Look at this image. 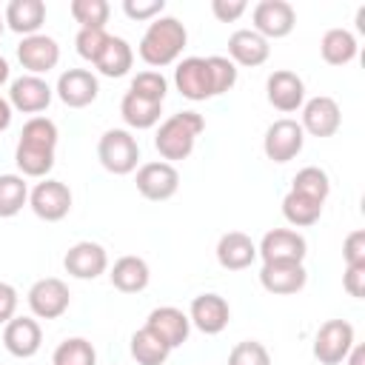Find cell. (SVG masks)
<instances>
[{"instance_id":"cell-32","label":"cell","mask_w":365,"mask_h":365,"mask_svg":"<svg viewBox=\"0 0 365 365\" xmlns=\"http://www.w3.org/2000/svg\"><path fill=\"white\" fill-rule=\"evenodd\" d=\"M291 191H297L302 197H311V200H317V202L325 205V200L331 194V180H328V174L319 165H305V168H299L294 174Z\"/></svg>"},{"instance_id":"cell-26","label":"cell","mask_w":365,"mask_h":365,"mask_svg":"<svg viewBox=\"0 0 365 365\" xmlns=\"http://www.w3.org/2000/svg\"><path fill=\"white\" fill-rule=\"evenodd\" d=\"M131 63H134V48L128 46V40L111 34L108 43H106V48H103V54L97 57L94 68L103 77H125L128 68H131Z\"/></svg>"},{"instance_id":"cell-3","label":"cell","mask_w":365,"mask_h":365,"mask_svg":"<svg viewBox=\"0 0 365 365\" xmlns=\"http://www.w3.org/2000/svg\"><path fill=\"white\" fill-rule=\"evenodd\" d=\"M97 160L108 174H131L140 163V143L128 128H108L97 143Z\"/></svg>"},{"instance_id":"cell-17","label":"cell","mask_w":365,"mask_h":365,"mask_svg":"<svg viewBox=\"0 0 365 365\" xmlns=\"http://www.w3.org/2000/svg\"><path fill=\"white\" fill-rule=\"evenodd\" d=\"M188 319L197 331L214 336V334H222L228 319H231V308L225 302V297L220 294H197L191 299V308H188Z\"/></svg>"},{"instance_id":"cell-49","label":"cell","mask_w":365,"mask_h":365,"mask_svg":"<svg viewBox=\"0 0 365 365\" xmlns=\"http://www.w3.org/2000/svg\"><path fill=\"white\" fill-rule=\"evenodd\" d=\"M3 29H6V20H3V14H0V37H3Z\"/></svg>"},{"instance_id":"cell-38","label":"cell","mask_w":365,"mask_h":365,"mask_svg":"<svg viewBox=\"0 0 365 365\" xmlns=\"http://www.w3.org/2000/svg\"><path fill=\"white\" fill-rule=\"evenodd\" d=\"M205 63H208V74H211V91H214V97L231 91L234 83H237V66H234L228 57H222V54H211V57H205Z\"/></svg>"},{"instance_id":"cell-14","label":"cell","mask_w":365,"mask_h":365,"mask_svg":"<svg viewBox=\"0 0 365 365\" xmlns=\"http://www.w3.org/2000/svg\"><path fill=\"white\" fill-rule=\"evenodd\" d=\"M265 97L277 111L291 114V111L302 108V103H305V83L297 71L277 68L265 80Z\"/></svg>"},{"instance_id":"cell-8","label":"cell","mask_w":365,"mask_h":365,"mask_svg":"<svg viewBox=\"0 0 365 365\" xmlns=\"http://www.w3.org/2000/svg\"><path fill=\"white\" fill-rule=\"evenodd\" d=\"M254 20V31L265 40H279L288 37L297 26V11L291 3L285 0H259L251 11Z\"/></svg>"},{"instance_id":"cell-48","label":"cell","mask_w":365,"mask_h":365,"mask_svg":"<svg viewBox=\"0 0 365 365\" xmlns=\"http://www.w3.org/2000/svg\"><path fill=\"white\" fill-rule=\"evenodd\" d=\"M9 74H11V68H9V60H6L3 54H0V86H3L6 80H9Z\"/></svg>"},{"instance_id":"cell-24","label":"cell","mask_w":365,"mask_h":365,"mask_svg":"<svg viewBox=\"0 0 365 365\" xmlns=\"http://www.w3.org/2000/svg\"><path fill=\"white\" fill-rule=\"evenodd\" d=\"M108 279L117 291L123 294H140L148 288V279H151V271H148V262L143 257H134V254H125L120 257L111 271H108Z\"/></svg>"},{"instance_id":"cell-45","label":"cell","mask_w":365,"mask_h":365,"mask_svg":"<svg viewBox=\"0 0 365 365\" xmlns=\"http://www.w3.org/2000/svg\"><path fill=\"white\" fill-rule=\"evenodd\" d=\"M17 305H20L17 288L11 282H0V325H6L17 314Z\"/></svg>"},{"instance_id":"cell-2","label":"cell","mask_w":365,"mask_h":365,"mask_svg":"<svg viewBox=\"0 0 365 365\" xmlns=\"http://www.w3.org/2000/svg\"><path fill=\"white\" fill-rule=\"evenodd\" d=\"M205 128V120L202 114L197 111H177L171 117H165L154 134V148L160 151V157L165 163H177V160H188L194 145H197V137L202 134Z\"/></svg>"},{"instance_id":"cell-19","label":"cell","mask_w":365,"mask_h":365,"mask_svg":"<svg viewBox=\"0 0 365 365\" xmlns=\"http://www.w3.org/2000/svg\"><path fill=\"white\" fill-rule=\"evenodd\" d=\"M308 282V271L302 262H262L259 285L274 297H291L302 291Z\"/></svg>"},{"instance_id":"cell-36","label":"cell","mask_w":365,"mask_h":365,"mask_svg":"<svg viewBox=\"0 0 365 365\" xmlns=\"http://www.w3.org/2000/svg\"><path fill=\"white\" fill-rule=\"evenodd\" d=\"M57 125L54 120L37 114L31 120H26L23 131H20V140L17 143H29V145H43V148H57Z\"/></svg>"},{"instance_id":"cell-5","label":"cell","mask_w":365,"mask_h":365,"mask_svg":"<svg viewBox=\"0 0 365 365\" xmlns=\"http://www.w3.org/2000/svg\"><path fill=\"white\" fill-rule=\"evenodd\" d=\"M302 145H305V131L291 117H279L265 128L262 151L271 163H291L302 151Z\"/></svg>"},{"instance_id":"cell-47","label":"cell","mask_w":365,"mask_h":365,"mask_svg":"<svg viewBox=\"0 0 365 365\" xmlns=\"http://www.w3.org/2000/svg\"><path fill=\"white\" fill-rule=\"evenodd\" d=\"M11 125V106L6 97H0V131H6Z\"/></svg>"},{"instance_id":"cell-40","label":"cell","mask_w":365,"mask_h":365,"mask_svg":"<svg viewBox=\"0 0 365 365\" xmlns=\"http://www.w3.org/2000/svg\"><path fill=\"white\" fill-rule=\"evenodd\" d=\"M108 31L106 29H80L77 37H74V46H77V54L88 63H97V57L103 54L106 43H108Z\"/></svg>"},{"instance_id":"cell-1","label":"cell","mask_w":365,"mask_h":365,"mask_svg":"<svg viewBox=\"0 0 365 365\" xmlns=\"http://www.w3.org/2000/svg\"><path fill=\"white\" fill-rule=\"evenodd\" d=\"M185 43H188L185 26H182L177 17H171V14H160V17H154V20L148 23V29L143 31L137 51H140V60H143L145 66L163 68V66L177 63V57L182 54Z\"/></svg>"},{"instance_id":"cell-23","label":"cell","mask_w":365,"mask_h":365,"mask_svg":"<svg viewBox=\"0 0 365 365\" xmlns=\"http://www.w3.org/2000/svg\"><path fill=\"white\" fill-rule=\"evenodd\" d=\"M257 259V242L242 231H228L217 240V262L225 271H242Z\"/></svg>"},{"instance_id":"cell-21","label":"cell","mask_w":365,"mask_h":365,"mask_svg":"<svg viewBox=\"0 0 365 365\" xmlns=\"http://www.w3.org/2000/svg\"><path fill=\"white\" fill-rule=\"evenodd\" d=\"M145 328L154 331V334L174 351V348H180V345L188 339V334H191V319H188V314H182V311L174 308V305H160V308H154V311L148 314Z\"/></svg>"},{"instance_id":"cell-46","label":"cell","mask_w":365,"mask_h":365,"mask_svg":"<svg viewBox=\"0 0 365 365\" xmlns=\"http://www.w3.org/2000/svg\"><path fill=\"white\" fill-rule=\"evenodd\" d=\"M342 362H348V365H365V345L354 342V348L348 351V356H345Z\"/></svg>"},{"instance_id":"cell-41","label":"cell","mask_w":365,"mask_h":365,"mask_svg":"<svg viewBox=\"0 0 365 365\" xmlns=\"http://www.w3.org/2000/svg\"><path fill=\"white\" fill-rule=\"evenodd\" d=\"M163 9H165V0H123L125 17H128V20H137V23L160 17Z\"/></svg>"},{"instance_id":"cell-7","label":"cell","mask_w":365,"mask_h":365,"mask_svg":"<svg viewBox=\"0 0 365 365\" xmlns=\"http://www.w3.org/2000/svg\"><path fill=\"white\" fill-rule=\"evenodd\" d=\"M26 299H29V308H31V314L37 319H57V317H63L68 311L71 294H68V285L63 279L43 277L29 288Z\"/></svg>"},{"instance_id":"cell-6","label":"cell","mask_w":365,"mask_h":365,"mask_svg":"<svg viewBox=\"0 0 365 365\" xmlns=\"http://www.w3.org/2000/svg\"><path fill=\"white\" fill-rule=\"evenodd\" d=\"M29 208L46 222H60L71 211V188L63 180L46 177L29 191Z\"/></svg>"},{"instance_id":"cell-9","label":"cell","mask_w":365,"mask_h":365,"mask_svg":"<svg viewBox=\"0 0 365 365\" xmlns=\"http://www.w3.org/2000/svg\"><path fill=\"white\" fill-rule=\"evenodd\" d=\"M137 191L151 200V202H163V200H171L180 188V171L165 163V160H154V163H143L137 168Z\"/></svg>"},{"instance_id":"cell-20","label":"cell","mask_w":365,"mask_h":365,"mask_svg":"<svg viewBox=\"0 0 365 365\" xmlns=\"http://www.w3.org/2000/svg\"><path fill=\"white\" fill-rule=\"evenodd\" d=\"M3 345L11 356L29 359L43 345V328L34 317H11L3 328Z\"/></svg>"},{"instance_id":"cell-13","label":"cell","mask_w":365,"mask_h":365,"mask_svg":"<svg viewBox=\"0 0 365 365\" xmlns=\"http://www.w3.org/2000/svg\"><path fill=\"white\" fill-rule=\"evenodd\" d=\"M63 268L66 274H71L74 279H97L100 274L108 271V254L100 242L91 240H80L74 242L66 257H63Z\"/></svg>"},{"instance_id":"cell-30","label":"cell","mask_w":365,"mask_h":365,"mask_svg":"<svg viewBox=\"0 0 365 365\" xmlns=\"http://www.w3.org/2000/svg\"><path fill=\"white\" fill-rule=\"evenodd\" d=\"M282 217L294 225V228H308L314 222H319L322 217V202L311 200V197H302L297 191H288L282 197Z\"/></svg>"},{"instance_id":"cell-35","label":"cell","mask_w":365,"mask_h":365,"mask_svg":"<svg viewBox=\"0 0 365 365\" xmlns=\"http://www.w3.org/2000/svg\"><path fill=\"white\" fill-rule=\"evenodd\" d=\"M68 11L80 23V29H106L111 6L106 0H71Z\"/></svg>"},{"instance_id":"cell-42","label":"cell","mask_w":365,"mask_h":365,"mask_svg":"<svg viewBox=\"0 0 365 365\" xmlns=\"http://www.w3.org/2000/svg\"><path fill=\"white\" fill-rule=\"evenodd\" d=\"M342 259L345 265H365V231L356 228L342 242Z\"/></svg>"},{"instance_id":"cell-15","label":"cell","mask_w":365,"mask_h":365,"mask_svg":"<svg viewBox=\"0 0 365 365\" xmlns=\"http://www.w3.org/2000/svg\"><path fill=\"white\" fill-rule=\"evenodd\" d=\"M54 94L68 108H86V106H91L97 100L100 83H97V77L88 68H68V71H63L57 77Z\"/></svg>"},{"instance_id":"cell-25","label":"cell","mask_w":365,"mask_h":365,"mask_svg":"<svg viewBox=\"0 0 365 365\" xmlns=\"http://www.w3.org/2000/svg\"><path fill=\"white\" fill-rule=\"evenodd\" d=\"M3 20L14 34H23V37L40 34V26L46 23V3L43 0H11L3 11Z\"/></svg>"},{"instance_id":"cell-27","label":"cell","mask_w":365,"mask_h":365,"mask_svg":"<svg viewBox=\"0 0 365 365\" xmlns=\"http://www.w3.org/2000/svg\"><path fill=\"white\" fill-rule=\"evenodd\" d=\"M120 114H123V120H125L128 128L143 131V128H151V125L160 123L163 103H151V100H143V97L125 91L123 100H120Z\"/></svg>"},{"instance_id":"cell-44","label":"cell","mask_w":365,"mask_h":365,"mask_svg":"<svg viewBox=\"0 0 365 365\" xmlns=\"http://www.w3.org/2000/svg\"><path fill=\"white\" fill-rule=\"evenodd\" d=\"M342 288L362 299L365 297V265H345V274H342Z\"/></svg>"},{"instance_id":"cell-10","label":"cell","mask_w":365,"mask_h":365,"mask_svg":"<svg viewBox=\"0 0 365 365\" xmlns=\"http://www.w3.org/2000/svg\"><path fill=\"white\" fill-rule=\"evenodd\" d=\"M302 131L311 137H334L342 125V111L339 103L328 94H317L311 100L302 103V120H299Z\"/></svg>"},{"instance_id":"cell-33","label":"cell","mask_w":365,"mask_h":365,"mask_svg":"<svg viewBox=\"0 0 365 365\" xmlns=\"http://www.w3.org/2000/svg\"><path fill=\"white\" fill-rule=\"evenodd\" d=\"M29 202V185L20 174H0V217H17Z\"/></svg>"},{"instance_id":"cell-28","label":"cell","mask_w":365,"mask_h":365,"mask_svg":"<svg viewBox=\"0 0 365 365\" xmlns=\"http://www.w3.org/2000/svg\"><path fill=\"white\" fill-rule=\"evenodd\" d=\"M319 54L328 66H348L356 57V37L348 29H328L319 40Z\"/></svg>"},{"instance_id":"cell-18","label":"cell","mask_w":365,"mask_h":365,"mask_svg":"<svg viewBox=\"0 0 365 365\" xmlns=\"http://www.w3.org/2000/svg\"><path fill=\"white\" fill-rule=\"evenodd\" d=\"M174 86L191 103H200V100L214 97L205 57H185V60H180L177 68H174Z\"/></svg>"},{"instance_id":"cell-4","label":"cell","mask_w":365,"mask_h":365,"mask_svg":"<svg viewBox=\"0 0 365 365\" xmlns=\"http://www.w3.org/2000/svg\"><path fill=\"white\" fill-rule=\"evenodd\" d=\"M354 348V325L345 319H328L314 334V359L319 365H339Z\"/></svg>"},{"instance_id":"cell-34","label":"cell","mask_w":365,"mask_h":365,"mask_svg":"<svg viewBox=\"0 0 365 365\" xmlns=\"http://www.w3.org/2000/svg\"><path fill=\"white\" fill-rule=\"evenodd\" d=\"M54 365H97V351L83 336H68L54 348Z\"/></svg>"},{"instance_id":"cell-16","label":"cell","mask_w":365,"mask_h":365,"mask_svg":"<svg viewBox=\"0 0 365 365\" xmlns=\"http://www.w3.org/2000/svg\"><path fill=\"white\" fill-rule=\"evenodd\" d=\"M17 60L29 74H48L60 63V46L48 34H31L17 43Z\"/></svg>"},{"instance_id":"cell-29","label":"cell","mask_w":365,"mask_h":365,"mask_svg":"<svg viewBox=\"0 0 365 365\" xmlns=\"http://www.w3.org/2000/svg\"><path fill=\"white\" fill-rule=\"evenodd\" d=\"M14 163H17V168H20V177L46 180L48 171L54 168V148L17 143V148H14Z\"/></svg>"},{"instance_id":"cell-11","label":"cell","mask_w":365,"mask_h":365,"mask_svg":"<svg viewBox=\"0 0 365 365\" xmlns=\"http://www.w3.org/2000/svg\"><path fill=\"white\" fill-rule=\"evenodd\" d=\"M305 254L308 242L294 228H271L257 245V257H262V262H302Z\"/></svg>"},{"instance_id":"cell-22","label":"cell","mask_w":365,"mask_h":365,"mask_svg":"<svg viewBox=\"0 0 365 365\" xmlns=\"http://www.w3.org/2000/svg\"><path fill=\"white\" fill-rule=\"evenodd\" d=\"M271 46L265 37H259L254 29H237L228 37V60L234 66H245V68H257L268 60Z\"/></svg>"},{"instance_id":"cell-39","label":"cell","mask_w":365,"mask_h":365,"mask_svg":"<svg viewBox=\"0 0 365 365\" xmlns=\"http://www.w3.org/2000/svg\"><path fill=\"white\" fill-rule=\"evenodd\" d=\"M228 365H271V354L262 342L257 339H242L231 348Z\"/></svg>"},{"instance_id":"cell-37","label":"cell","mask_w":365,"mask_h":365,"mask_svg":"<svg viewBox=\"0 0 365 365\" xmlns=\"http://www.w3.org/2000/svg\"><path fill=\"white\" fill-rule=\"evenodd\" d=\"M128 91L137 94V97H143V100L163 103L165 94H168V80H165L160 71L148 68V71H140V74L131 77V88H128Z\"/></svg>"},{"instance_id":"cell-12","label":"cell","mask_w":365,"mask_h":365,"mask_svg":"<svg viewBox=\"0 0 365 365\" xmlns=\"http://www.w3.org/2000/svg\"><path fill=\"white\" fill-rule=\"evenodd\" d=\"M54 97V88L37 77V74H23L17 80H11L9 86V106L11 111H23V114H40L48 108Z\"/></svg>"},{"instance_id":"cell-43","label":"cell","mask_w":365,"mask_h":365,"mask_svg":"<svg viewBox=\"0 0 365 365\" xmlns=\"http://www.w3.org/2000/svg\"><path fill=\"white\" fill-rule=\"evenodd\" d=\"M211 11L220 23H234L248 11L245 0H211Z\"/></svg>"},{"instance_id":"cell-31","label":"cell","mask_w":365,"mask_h":365,"mask_svg":"<svg viewBox=\"0 0 365 365\" xmlns=\"http://www.w3.org/2000/svg\"><path fill=\"white\" fill-rule=\"evenodd\" d=\"M168 354H171V348L154 331H148L145 325L140 331H134V336H131V356L137 359V365H163L168 359Z\"/></svg>"}]
</instances>
